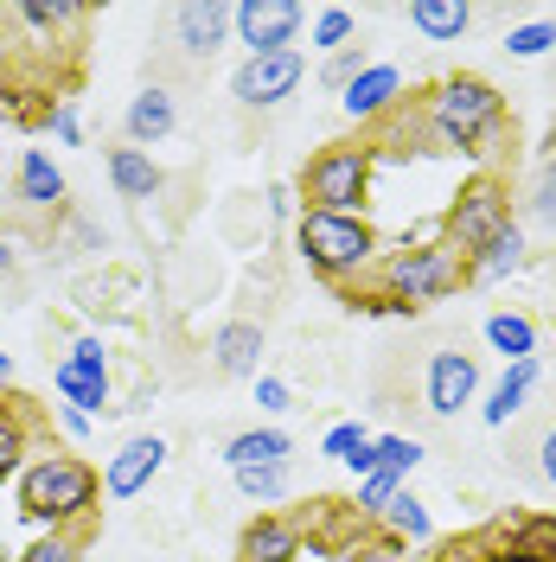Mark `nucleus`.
<instances>
[{"mask_svg":"<svg viewBox=\"0 0 556 562\" xmlns=\"http://www.w3.org/2000/svg\"><path fill=\"white\" fill-rule=\"evenodd\" d=\"M365 65H371V58H365L358 45H346V52H333V58H326V70H320V83L346 97V83H352V77H365Z\"/></svg>","mask_w":556,"mask_h":562,"instance_id":"obj_33","label":"nucleus"},{"mask_svg":"<svg viewBox=\"0 0 556 562\" xmlns=\"http://www.w3.org/2000/svg\"><path fill=\"white\" fill-rule=\"evenodd\" d=\"M346 562H403V543H390V537H371V543H358Z\"/></svg>","mask_w":556,"mask_h":562,"instance_id":"obj_38","label":"nucleus"},{"mask_svg":"<svg viewBox=\"0 0 556 562\" xmlns=\"http://www.w3.org/2000/svg\"><path fill=\"white\" fill-rule=\"evenodd\" d=\"M480 537H487V562H556V518H519Z\"/></svg>","mask_w":556,"mask_h":562,"instance_id":"obj_12","label":"nucleus"},{"mask_svg":"<svg viewBox=\"0 0 556 562\" xmlns=\"http://www.w3.org/2000/svg\"><path fill=\"white\" fill-rule=\"evenodd\" d=\"M45 128H52V135L65 140V147H77V140H84V122H77V109H70V103H52Z\"/></svg>","mask_w":556,"mask_h":562,"instance_id":"obj_36","label":"nucleus"},{"mask_svg":"<svg viewBox=\"0 0 556 562\" xmlns=\"http://www.w3.org/2000/svg\"><path fill=\"white\" fill-rule=\"evenodd\" d=\"M371 448H378V467L383 473H397V480L422 467V441L416 435H371Z\"/></svg>","mask_w":556,"mask_h":562,"instance_id":"obj_30","label":"nucleus"},{"mask_svg":"<svg viewBox=\"0 0 556 562\" xmlns=\"http://www.w3.org/2000/svg\"><path fill=\"white\" fill-rule=\"evenodd\" d=\"M537 473H544V480L556 486V428L544 435V448H537Z\"/></svg>","mask_w":556,"mask_h":562,"instance_id":"obj_41","label":"nucleus"},{"mask_svg":"<svg viewBox=\"0 0 556 562\" xmlns=\"http://www.w3.org/2000/svg\"><path fill=\"white\" fill-rule=\"evenodd\" d=\"M84 543H90V530H38L13 562H84Z\"/></svg>","mask_w":556,"mask_h":562,"instance_id":"obj_27","label":"nucleus"},{"mask_svg":"<svg viewBox=\"0 0 556 562\" xmlns=\"http://www.w3.org/2000/svg\"><path fill=\"white\" fill-rule=\"evenodd\" d=\"M167 435H129L115 454H109L103 467V498H115V505H129V498H141V492L154 486V473L167 467Z\"/></svg>","mask_w":556,"mask_h":562,"instance_id":"obj_9","label":"nucleus"},{"mask_svg":"<svg viewBox=\"0 0 556 562\" xmlns=\"http://www.w3.org/2000/svg\"><path fill=\"white\" fill-rule=\"evenodd\" d=\"M308 550V537L294 518H281V512H263V518H249L244 537H237V562H294Z\"/></svg>","mask_w":556,"mask_h":562,"instance_id":"obj_13","label":"nucleus"},{"mask_svg":"<svg viewBox=\"0 0 556 562\" xmlns=\"http://www.w3.org/2000/svg\"><path fill=\"white\" fill-rule=\"evenodd\" d=\"M308 26V7L301 0H237L231 7V33L249 58H269V52H294V33Z\"/></svg>","mask_w":556,"mask_h":562,"instance_id":"obj_7","label":"nucleus"},{"mask_svg":"<svg viewBox=\"0 0 556 562\" xmlns=\"http://www.w3.org/2000/svg\"><path fill=\"white\" fill-rule=\"evenodd\" d=\"M371 140H333L320 147L308 167H301V199L308 211H340V217H365V199H371Z\"/></svg>","mask_w":556,"mask_h":562,"instance_id":"obj_4","label":"nucleus"},{"mask_svg":"<svg viewBox=\"0 0 556 562\" xmlns=\"http://www.w3.org/2000/svg\"><path fill=\"white\" fill-rule=\"evenodd\" d=\"M378 525L390 530V543H435V530H429V512H422V498L410 486H397V498L378 512Z\"/></svg>","mask_w":556,"mask_h":562,"instance_id":"obj_24","label":"nucleus"},{"mask_svg":"<svg viewBox=\"0 0 556 562\" xmlns=\"http://www.w3.org/2000/svg\"><path fill=\"white\" fill-rule=\"evenodd\" d=\"M531 384H537V358H519V364H505V378L492 384L487 396V422L492 428H505V422L524 409V396H531Z\"/></svg>","mask_w":556,"mask_h":562,"instance_id":"obj_23","label":"nucleus"},{"mask_svg":"<svg viewBox=\"0 0 556 562\" xmlns=\"http://www.w3.org/2000/svg\"><path fill=\"white\" fill-rule=\"evenodd\" d=\"M256 403H263L269 416H281V409H294V390L281 384V378H256Z\"/></svg>","mask_w":556,"mask_h":562,"instance_id":"obj_37","label":"nucleus"},{"mask_svg":"<svg viewBox=\"0 0 556 562\" xmlns=\"http://www.w3.org/2000/svg\"><path fill=\"white\" fill-rule=\"evenodd\" d=\"M460 276H467V262L448 244H416V249H397L383 262V294L416 314L429 301H448L454 288H460Z\"/></svg>","mask_w":556,"mask_h":562,"instance_id":"obj_5","label":"nucleus"},{"mask_svg":"<svg viewBox=\"0 0 556 562\" xmlns=\"http://www.w3.org/2000/svg\"><path fill=\"white\" fill-rule=\"evenodd\" d=\"M7 378H13V358H7V351H0V390H7Z\"/></svg>","mask_w":556,"mask_h":562,"instance_id":"obj_44","label":"nucleus"},{"mask_svg":"<svg viewBox=\"0 0 556 562\" xmlns=\"http://www.w3.org/2000/svg\"><path fill=\"white\" fill-rule=\"evenodd\" d=\"M294 249L320 281H352L378 256L371 217H340V211H301L294 217Z\"/></svg>","mask_w":556,"mask_h":562,"instance_id":"obj_3","label":"nucleus"},{"mask_svg":"<svg viewBox=\"0 0 556 562\" xmlns=\"http://www.w3.org/2000/svg\"><path fill=\"white\" fill-rule=\"evenodd\" d=\"M422 122H429V135L442 140L448 154H487V140L505 135V97L492 90L487 77L460 70V77H442L422 97Z\"/></svg>","mask_w":556,"mask_h":562,"instance_id":"obj_2","label":"nucleus"},{"mask_svg":"<svg viewBox=\"0 0 556 562\" xmlns=\"http://www.w3.org/2000/svg\"><path fill=\"white\" fill-rule=\"evenodd\" d=\"M410 26L429 45H454V38L474 26V7L467 0H410Z\"/></svg>","mask_w":556,"mask_h":562,"instance_id":"obj_19","label":"nucleus"},{"mask_svg":"<svg viewBox=\"0 0 556 562\" xmlns=\"http://www.w3.org/2000/svg\"><path fill=\"white\" fill-rule=\"evenodd\" d=\"M301 52H269V58H244L237 77H231V97L244 109H276L301 90Z\"/></svg>","mask_w":556,"mask_h":562,"instance_id":"obj_10","label":"nucleus"},{"mask_svg":"<svg viewBox=\"0 0 556 562\" xmlns=\"http://www.w3.org/2000/svg\"><path fill=\"white\" fill-rule=\"evenodd\" d=\"M340 103H346L352 122H383V115H397V103H403V70L397 65H365V77H352Z\"/></svg>","mask_w":556,"mask_h":562,"instance_id":"obj_15","label":"nucleus"},{"mask_svg":"<svg viewBox=\"0 0 556 562\" xmlns=\"http://www.w3.org/2000/svg\"><path fill=\"white\" fill-rule=\"evenodd\" d=\"M352 33H358V13H352V7H320V13H313V45H320V52H346Z\"/></svg>","mask_w":556,"mask_h":562,"instance_id":"obj_29","label":"nucleus"},{"mask_svg":"<svg viewBox=\"0 0 556 562\" xmlns=\"http://www.w3.org/2000/svg\"><path fill=\"white\" fill-rule=\"evenodd\" d=\"M269 211H276V217H288V211H294V192H288V186H276V192H269Z\"/></svg>","mask_w":556,"mask_h":562,"instance_id":"obj_42","label":"nucleus"},{"mask_svg":"<svg viewBox=\"0 0 556 562\" xmlns=\"http://www.w3.org/2000/svg\"><path fill=\"white\" fill-rule=\"evenodd\" d=\"M519 269H524V231H519V224H512V231H499V237L467 262V276H474V281H505V276H519Z\"/></svg>","mask_w":556,"mask_h":562,"instance_id":"obj_25","label":"nucleus"},{"mask_svg":"<svg viewBox=\"0 0 556 562\" xmlns=\"http://www.w3.org/2000/svg\"><path fill=\"white\" fill-rule=\"evenodd\" d=\"M551 45H556L551 20H531V26H512V33H505V52H512V58H544Z\"/></svg>","mask_w":556,"mask_h":562,"instance_id":"obj_32","label":"nucleus"},{"mask_svg":"<svg viewBox=\"0 0 556 562\" xmlns=\"http://www.w3.org/2000/svg\"><path fill=\"white\" fill-rule=\"evenodd\" d=\"M174 38L186 58H211V52H224V38H231V7L224 0H192V7H179L174 13Z\"/></svg>","mask_w":556,"mask_h":562,"instance_id":"obj_16","label":"nucleus"},{"mask_svg":"<svg viewBox=\"0 0 556 562\" xmlns=\"http://www.w3.org/2000/svg\"><path fill=\"white\" fill-rule=\"evenodd\" d=\"M179 128V103H174V90H160V83H147L135 103H129V115H122V135H129V147H160V140Z\"/></svg>","mask_w":556,"mask_h":562,"instance_id":"obj_17","label":"nucleus"},{"mask_svg":"<svg viewBox=\"0 0 556 562\" xmlns=\"http://www.w3.org/2000/svg\"><path fill=\"white\" fill-rule=\"evenodd\" d=\"M474 390H480V364H474L467 351H435V358H429L422 396H429L435 416H460V409L474 403Z\"/></svg>","mask_w":556,"mask_h":562,"instance_id":"obj_11","label":"nucleus"},{"mask_svg":"<svg viewBox=\"0 0 556 562\" xmlns=\"http://www.w3.org/2000/svg\"><path fill=\"white\" fill-rule=\"evenodd\" d=\"M52 384H58V403L84 409V416H103L109 409V358H103V346H97V339H77V346L58 358Z\"/></svg>","mask_w":556,"mask_h":562,"instance_id":"obj_8","label":"nucleus"},{"mask_svg":"<svg viewBox=\"0 0 556 562\" xmlns=\"http://www.w3.org/2000/svg\"><path fill=\"white\" fill-rule=\"evenodd\" d=\"M487 346L505 351V364L537 358V326H531L524 314H492V319H487Z\"/></svg>","mask_w":556,"mask_h":562,"instance_id":"obj_26","label":"nucleus"},{"mask_svg":"<svg viewBox=\"0 0 556 562\" xmlns=\"http://www.w3.org/2000/svg\"><path fill=\"white\" fill-rule=\"evenodd\" d=\"M13 486H20L26 525H38V530H90L97 505H103V473L84 454H65V448L26 460Z\"/></svg>","mask_w":556,"mask_h":562,"instance_id":"obj_1","label":"nucleus"},{"mask_svg":"<svg viewBox=\"0 0 556 562\" xmlns=\"http://www.w3.org/2000/svg\"><path fill=\"white\" fill-rule=\"evenodd\" d=\"M231 480H237V492H244L249 505L288 498V467H231Z\"/></svg>","mask_w":556,"mask_h":562,"instance_id":"obj_28","label":"nucleus"},{"mask_svg":"<svg viewBox=\"0 0 556 562\" xmlns=\"http://www.w3.org/2000/svg\"><path fill=\"white\" fill-rule=\"evenodd\" d=\"M58 428H65L70 441H84V435H90V416H84V409H70V403H58Z\"/></svg>","mask_w":556,"mask_h":562,"instance_id":"obj_40","label":"nucleus"},{"mask_svg":"<svg viewBox=\"0 0 556 562\" xmlns=\"http://www.w3.org/2000/svg\"><path fill=\"white\" fill-rule=\"evenodd\" d=\"M531 205H537V217L556 231V160L544 167V179H537V199H531Z\"/></svg>","mask_w":556,"mask_h":562,"instance_id":"obj_39","label":"nucleus"},{"mask_svg":"<svg viewBox=\"0 0 556 562\" xmlns=\"http://www.w3.org/2000/svg\"><path fill=\"white\" fill-rule=\"evenodd\" d=\"M109 186H115L122 199H154V192L167 186V173L154 167V154H141V147H115V154H109Z\"/></svg>","mask_w":556,"mask_h":562,"instance_id":"obj_21","label":"nucleus"},{"mask_svg":"<svg viewBox=\"0 0 556 562\" xmlns=\"http://www.w3.org/2000/svg\"><path fill=\"white\" fill-rule=\"evenodd\" d=\"M365 441H371V435H365L358 422H333V428H326V441H320V454H326V460H340V467H346V460L358 454Z\"/></svg>","mask_w":556,"mask_h":562,"instance_id":"obj_34","label":"nucleus"},{"mask_svg":"<svg viewBox=\"0 0 556 562\" xmlns=\"http://www.w3.org/2000/svg\"><path fill=\"white\" fill-rule=\"evenodd\" d=\"M288 454H294V441L281 428H244V435L224 441V460L231 467H288Z\"/></svg>","mask_w":556,"mask_h":562,"instance_id":"obj_22","label":"nucleus"},{"mask_svg":"<svg viewBox=\"0 0 556 562\" xmlns=\"http://www.w3.org/2000/svg\"><path fill=\"white\" fill-rule=\"evenodd\" d=\"M422 562H487V537H442V543H429Z\"/></svg>","mask_w":556,"mask_h":562,"instance_id":"obj_35","label":"nucleus"},{"mask_svg":"<svg viewBox=\"0 0 556 562\" xmlns=\"http://www.w3.org/2000/svg\"><path fill=\"white\" fill-rule=\"evenodd\" d=\"M7 269H13V244H7V237H0V276H7Z\"/></svg>","mask_w":556,"mask_h":562,"instance_id":"obj_43","label":"nucleus"},{"mask_svg":"<svg viewBox=\"0 0 556 562\" xmlns=\"http://www.w3.org/2000/svg\"><path fill=\"white\" fill-rule=\"evenodd\" d=\"M397 486H403V480H397V473H365V480H358V492H352V505H358V512H365V518H378L383 505H390V498H397Z\"/></svg>","mask_w":556,"mask_h":562,"instance_id":"obj_31","label":"nucleus"},{"mask_svg":"<svg viewBox=\"0 0 556 562\" xmlns=\"http://www.w3.org/2000/svg\"><path fill=\"white\" fill-rule=\"evenodd\" d=\"M263 319H224L218 333H211V364L224 371V378H256V364H263Z\"/></svg>","mask_w":556,"mask_h":562,"instance_id":"obj_18","label":"nucleus"},{"mask_svg":"<svg viewBox=\"0 0 556 562\" xmlns=\"http://www.w3.org/2000/svg\"><path fill=\"white\" fill-rule=\"evenodd\" d=\"M20 205H33V211L65 205V173H58V160L38 154V147L20 154Z\"/></svg>","mask_w":556,"mask_h":562,"instance_id":"obj_20","label":"nucleus"},{"mask_svg":"<svg viewBox=\"0 0 556 562\" xmlns=\"http://www.w3.org/2000/svg\"><path fill=\"white\" fill-rule=\"evenodd\" d=\"M499 231H512V192H505L492 173H480L474 186H460V199L448 205L442 237H448V249L460 256V262H474Z\"/></svg>","mask_w":556,"mask_h":562,"instance_id":"obj_6","label":"nucleus"},{"mask_svg":"<svg viewBox=\"0 0 556 562\" xmlns=\"http://www.w3.org/2000/svg\"><path fill=\"white\" fill-rule=\"evenodd\" d=\"M33 435H38V409L20 390H0V486L20 480V467L33 454Z\"/></svg>","mask_w":556,"mask_h":562,"instance_id":"obj_14","label":"nucleus"}]
</instances>
